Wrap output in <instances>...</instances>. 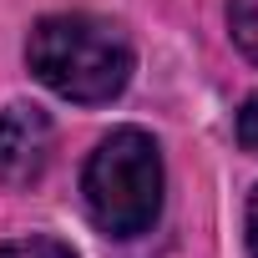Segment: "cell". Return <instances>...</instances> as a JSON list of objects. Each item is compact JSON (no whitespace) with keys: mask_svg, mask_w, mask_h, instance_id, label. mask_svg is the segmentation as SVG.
<instances>
[{"mask_svg":"<svg viewBox=\"0 0 258 258\" xmlns=\"http://www.w3.org/2000/svg\"><path fill=\"white\" fill-rule=\"evenodd\" d=\"M228 31H233V46L258 61V0H228Z\"/></svg>","mask_w":258,"mask_h":258,"instance_id":"277c9868","label":"cell"},{"mask_svg":"<svg viewBox=\"0 0 258 258\" xmlns=\"http://www.w3.org/2000/svg\"><path fill=\"white\" fill-rule=\"evenodd\" d=\"M0 258H76L61 238H16V243H0Z\"/></svg>","mask_w":258,"mask_h":258,"instance_id":"5b68a950","label":"cell"},{"mask_svg":"<svg viewBox=\"0 0 258 258\" xmlns=\"http://www.w3.org/2000/svg\"><path fill=\"white\" fill-rule=\"evenodd\" d=\"M243 243H248V258H258V187L248 192V213H243Z\"/></svg>","mask_w":258,"mask_h":258,"instance_id":"52a82bcc","label":"cell"},{"mask_svg":"<svg viewBox=\"0 0 258 258\" xmlns=\"http://www.w3.org/2000/svg\"><path fill=\"white\" fill-rule=\"evenodd\" d=\"M162 147L142 132V126H116L106 132L81 172V198L91 223L106 238H142L152 233L162 213Z\"/></svg>","mask_w":258,"mask_h":258,"instance_id":"7a4b0ae2","label":"cell"},{"mask_svg":"<svg viewBox=\"0 0 258 258\" xmlns=\"http://www.w3.org/2000/svg\"><path fill=\"white\" fill-rule=\"evenodd\" d=\"M26 66L61 101L101 106L126 91L137 56H132V41H126V31L116 21H101L86 11H61V16H41L31 26Z\"/></svg>","mask_w":258,"mask_h":258,"instance_id":"6da1fadb","label":"cell"},{"mask_svg":"<svg viewBox=\"0 0 258 258\" xmlns=\"http://www.w3.org/2000/svg\"><path fill=\"white\" fill-rule=\"evenodd\" d=\"M51 116L36 101H11L0 111V187H31L51 162Z\"/></svg>","mask_w":258,"mask_h":258,"instance_id":"3957f363","label":"cell"},{"mask_svg":"<svg viewBox=\"0 0 258 258\" xmlns=\"http://www.w3.org/2000/svg\"><path fill=\"white\" fill-rule=\"evenodd\" d=\"M238 147L258 157V91L238 106Z\"/></svg>","mask_w":258,"mask_h":258,"instance_id":"8992f818","label":"cell"}]
</instances>
